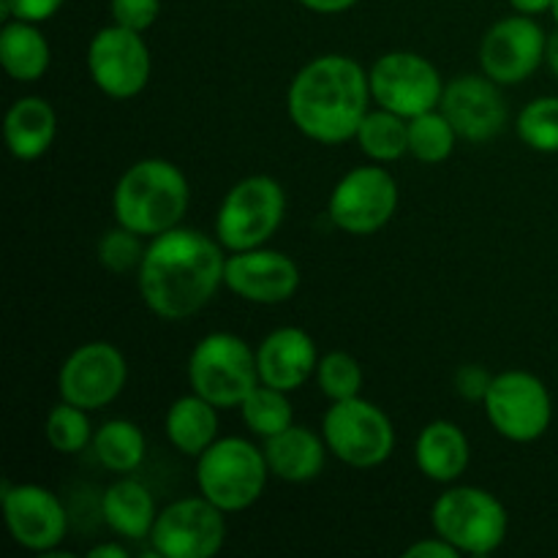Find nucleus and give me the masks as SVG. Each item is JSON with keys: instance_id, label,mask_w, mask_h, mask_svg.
I'll return each instance as SVG.
<instances>
[{"instance_id": "obj_6", "label": "nucleus", "mask_w": 558, "mask_h": 558, "mask_svg": "<svg viewBox=\"0 0 558 558\" xmlns=\"http://www.w3.org/2000/svg\"><path fill=\"white\" fill-rule=\"evenodd\" d=\"M430 523L439 537L461 550V556H490L505 545L510 515L490 490L458 485L436 499Z\"/></svg>"}, {"instance_id": "obj_42", "label": "nucleus", "mask_w": 558, "mask_h": 558, "mask_svg": "<svg viewBox=\"0 0 558 558\" xmlns=\"http://www.w3.org/2000/svg\"><path fill=\"white\" fill-rule=\"evenodd\" d=\"M550 14H554V20H556V25H558V0L554 3V9H550Z\"/></svg>"}, {"instance_id": "obj_36", "label": "nucleus", "mask_w": 558, "mask_h": 558, "mask_svg": "<svg viewBox=\"0 0 558 558\" xmlns=\"http://www.w3.org/2000/svg\"><path fill=\"white\" fill-rule=\"evenodd\" d=\"M490 381H494V374H488L483 365L466 363L461 365L456 374V392L472 403L485 401V396H488L490 390Z\"/></svg>"}, {"instance_id": "obj_5", "label": "nucleus", "mask_w": 558, "mask_h": 558, "mask_svg": "<svg viewBox=\"0 0 558 558\" xmlns=\"http://www.w3.org/2000/svg\"><path fill=\"white\" fill-rule=\"evenodd\" d=\"M259 381L256 352L234 332H210L189 357L191 392L218 409H238Z\"/></svg>"}, {"instance_id": "obj_16", "label": "nucleus", "mask_w": 558, "mask_h": 558, "mask_svg": "<svg viewBox=\"0 0 558 558\" xmlns=\"http://www.w3.org/2000/svg\"><path fill=\"white\" fill-rule=\"evenodd\" d=\"M0 501H3L5 526L16 545L41 556L58 550L69 532V515L63 501L52 490L36 483H3Z\"/></svg>"}, {"instance_id": "obj_30", "label": "nucleus", "mask_w": 558, "mask_h": 558, "mask_svg": "<svg viewBox=\"0 0 558 558\" xmlns=\"http://www.w3.org/2000/svg\"><path fill=\"white\" fill-rule=\"evenodd\" d=\"M44 434H47V441L52 445V450L63 452V456H76L87 445H93L90 412L82 407H74L69 401H60L47 414Z\"/></svg>"}, {"instance_id": "obj_39", "label": "nucleus", "mask_w": 558, "mask_h": 558, "mask_svg": "<svg viewBox=\"0 0 558 558\" xmlns=\"http://www.w3.org/2000/svg\"><path fill=\"white\" fill-rule=\"evenodd\" d=\"M556 0H510L512 9L518 11V14H526V16H537V14H545V11L554 9Z\"/></svg>"}, {"instance_id": "obj_12", "label": "nucleus", "mask_w": 558, "mask_h": 558, "mask_svg": "<svg viewBox=\"0 0 558 558\" xmlns=\"http://www.w3.org/2000/svg\"><path fill=\"white\" fill-rule=\"evenodd\" d=\"M87 74L104 96L114 101L140 96L153 74V58L142 33L107 25L87 44Z\"/></svg>"}, {"instance_id": "obj_13", "label": "nucleus", "mask_w": 558, "mask_h": 558, "mask_svg": "<svg viewBox=\"0 0 558 558\" xmlns=\"http://www.w3.org/2000/svg\"><path fill=\"white\" fill-rule=\"evenodd\" d=\"M227 512L205 496L178 499L153 523V554L161 558H210L227 543Z\"/></svg>"}, {"instance_id": "obj_22", "label": "nucleus", "mask_w": 558, "mask_h": 558, "mask_svg": "<svg viewBox=\"0 0 558 558\" xmlns=\"http://www.w3.org/2000/svg\"><path fill=\"white\" fill-rule=\"evenodd\" d=\"M5 147L16 161H36L52 147L58 134V114L41 96L16 98L3 123Z\"/></svg>"}, {"instance_id": "obj_8", "label": "nucleus", "mask_w": 558, "mask_h": 558, "mask_svg": "<svg viewBox=\"0 0 558 558\" xmlns=\"http://www.w3.org/2000/svg\"><path fill=\"white\" fill-rule=\"evenodd\" d=\"M327 450L352 469H376L396 450V428L385 409L354 396L332 401L322 417Z\"/></svg>"}, {"instance_id": "obj_11", "label": "nucleus", "mask_w": 558, "mask_h": 558, "mask_svg": "<svg viewBox=\"0 0 558 558\" xmlns=\"http://www.w3.org/2000/svg\"><path fill=\"white\" fill-rule=\"evenodd\" d=\"M398 210V183L385 167H357L343 174L327 202V216L341 232L368 238Z\"/></svg>"}, {"instance_id": "obj_10", "label": "nucleus", "mask_w": 558, "mask_h": 558, "mask_svg": "<svg viewBox=\"0 0 558 558\" xmlns=\"http://www.w3.org/2000/svg\"><path fill=\"white\" fill-rule=\"evenodd\" d=\"M371 96L381 109L412 120L417 114L439 109L445 96V82L439 69L417 52H387L371 65Z\"/></svg>"}, {"instance_id": "obj_19", "label": "nucleus", "mask_w": 558, "mask_h": 558, "mask_svg": "<svg viewBox=\"0 0 558 558\" xmlns=\"http://www.w3.org/2000/svg\"><path fill=\"white\" fill-rule=\"evenodd\" d=\"M319 365L314 338L300 327H278L256 349V368L265 385L292 392L303 387Z\"/></svg>"}, {"instance_id": "obj_23", "label": "nucleus", "mask_w": 558, "mask_h": 558, "mask_svg": "<svg viewBox=\"0 0 558 558\" xmlns=\"http://www.w3.org/2000/svg\"><path fill=\"white\" fill-rule=\"evenodd\" d=\"M101 515L114 534L125 539L150 537L158 510L150 490L136 480H118L101 496Z\"/></svg>"}, {"instance_id": "obj_14", "label": "nucleus", "mask_w": 558, "mask_h": 558, "mask_svg": "<svg viewBox=\"0 0 558 558\" xmlns=\"http://www.w3.org/2000/svg\"><path fill=\"white\" fill-rule=\"evenodd\" d=\"M129 365L123 352L107 341L82 343L60 365L58 392L74 407L98 412L123 392Z\"/></svg>"}, {"instance_id": "obj_29", "label": "nucleus", "mask_w": 558, "mask_h": 558, "mask_svg": "<svg viewBox=\"0 0 558 558\" xmlns=\"http://www.w3.org/2000/svg\"><path fill=\"white\" fill-rule=\"evenodd\" d=\"M458 140L461 136L441 109H430L409 120V156L417 158L420 163L447 161Z\"/></svg>"}, {"instance_id": "obj_35", "label": "nucleus", "mask_w": 558, "mask_h": 558, "mask_svg": "<svg viewBox=\"0 0 558 558\" xmlns=\"http://www.w3.org/2000/svg\"><path fill=\"white\" fill-rule=\"evenodd\" d=\"M65 0H3L5 20H25V22H47L63 9Z\"/></svg>"}, {"instance_id": "obj_28", "label": "nucleus", "mask_w": 558, "mask_h": 558, "mask_svg": "<svg viewBox=\"0 0 558 558\" xmlns=\"http://www.w3.org/2000/svg\"><path fill=\"white\" fill-rule=\"evenodd\" d=\"M240 414H243L245 428L254 436H262V439H270V436L281 434L289 425H294L289 392L265 385V381H259L248 392V398L240 403Z\"/></svg>"}, {"instance_id": "obj_21", "label": "nucleus", "mask_w": 558, "mask_h": 558, "mask_svg": "<svg viewBox=\"0 0 558 558\" xmlns=\"http://www.w3.org/2000/svg\"><path fill=\"white\" fill-rule=\"evenodd\" d=\"M469 458H472V447H469L466 434L450 420H434L420 430L417 445H414V461L430 483L450 485L461 480L469 466Z\"/></svg>"}, {"instance_id": "obj_31", "label": "nucleus", "mask_w": 558, "mask_h": 558, "mask_svg": "<svg viewBox=\"0 0 558 558\" xmlns=\"http://www.w3.org/2000/svg\"><path fill=\"white\" fill-rule=\"evenodd\" d=\"M518 136L537 153H558V96L529 101L518 114Z\"/></svg>"}, {"instance_id": "obj_1", "label": "nucleus", "mask_w": 558, "mask_h": 558, "mask_svg": "<svg viewBox=\"0 0 558 558\" xmlns=\"http://www.w3.org/2000/svg\"><path fill=\"white\" fill-rule=\"evenodd\" d=\"M227 256L218 238L199 229L174 227L150 238L140 278L147 308L163 322H183L199 314L223 287Z\"/></svg>"}, {"instance_id": "obj_2", "label": "nucleus", "mask_w": 558, "mask_h": 558, "mask_svg": "<svg viewBox=\"0 0 558 558\" xmlns=\"http://www.w3.org/2000/svg\"><path fill=\"white\" fill-rule=\"evenodd\" d=\"M368 71L349 54H319L294 74L287 109L294 129L319 145L354 140L371 104Z\"/></svg>"}, {"instance_id": "obj_17", "label": "nucleus", "mask_w": 558, "mask_h": 558, "mask_svg": "<svg viewBox=\"0 0 558 558\" xmlns=\"http://www.w3.org/2000/svg\"><path fill=\"white\" fill-rule=\"evenodd\" d=\"M223 287L245 303L278 305L294 298L300 289V267L292 256L270 248L234 251L227 256Z\"/></svg>"}, {"instance_id": "obj_40", "label": "nucleus", "mask_w": 558, "mask_h": 558, "mask_svg": "<svg viewBox=\"0 0 558 558\" xmlns=\"http://www.w3.org/2000/svg\"><path fill=\"white\" fill-rule=\"evenodd\" d=\"M87 556L90 558H129V550L118 543H101V545H96V548L87 550Z\"/></svg>"}, {"instance_id": "obj_37", "label": "nucleus", "mask_w": 558, "mask_h": 558, "mask_svg": "<svg viewBox=\"0 0 558 558\" xmlns=\"http://www.w3.org/2000/svg\"><path fill=\"white\" fill-rule=\"evenodd\" d=\"M403 556L407 558H458L461 556V550L456 548L452 543H447L445 537H428V539H420V543L409 545L407 550H403Z\"/></svg>"}, {"instance_id": "obj_32", "label": "nucleus", "mask_w": 558, "mask_h": 558, "mask_svg": "<svg viewBox=\"0 0 558 558\" xmlns=\"http://www.w3.org/2000/svg\"><path fill=\"white\" fill-rule=\"evenodd\" d=\"M316 385L330 401H347L363 390V368L349 352H327L316 365Z\"/></svg>"}, {"instance_id": "obj_33", "label": "nucleus", "mask_w": 558, "mask_h": 558, "mask_svg": "<svg viewBox=\"0 0 558 558\" xmlns=\"http://www.w3.org/2000/svg\"><path fill=\"white\" fill-rule=\"evenodd\" d=\"M145 251L147 245H142V234L131 232L120 223L98 240V262L104 270L114 272V276H129V272L140 270Z\"/></svg>"}, {"instance_id": "obj_34", "label": "nucleus", "mask_w": 558, "mask_h": 558, "mask_svg": "<svg viewBox=\"0 0 558 558\" xmlns=\"http://www.w3.org/2000/svg\"><path fill=\"white\" fill-rule=\"evenodd\" d=\"M109 14L114 25L145 33L156 25L161 14V0H109Z\"/></svg>"}, {"instance_id": "obj_27", "label": "nucleus", "mask_w": 558, "mask_h": 558, "mask_svg": "<svg viewBox=\"0 0 558 558\" xmlns=\"http://www.w3.org/2000/svg\"><path fill=\"white\" fill-rule=\"evenodd\" d=\"M354 140L371 161H398L409 153V120L390 112V109H368Z\"/></svg>"}, {"instance_id": "obj_26", "label": "nucleus", "mask_w": 558, "mask_h": 558, "mask_svg": "<svg viewBox=\"0 0 558 558\" xmlns=\"http://www.w3.org/2000/svg\"><path fill=\"white\" fill-rule=\"evenodd\" d=\"M93 452L109 472L131 474L145 461L147 441L140 425L131 420H109L93 434Z\"/></svg>"}, {"instance_id": "obj_3", "label": "nucleus", "mask_w": 558, "mask_h": 558, "mask_svg": "<svg viewBox=\"0 0 558 558\" xmlns=\"http://www.w3.org/2000/svg\"><path fill=\"white\" fill-rule=\"evenodd\" d=\"M189 202V178L167 158H142L131 163L112 191L114 221L142 238H158L180 227Z\"/></svg>"}, {"instance_id": "obj_18", "label": "nucleus", "mask_w": 558, "mask_h": 558, "mask_svg": "<svg viewBox=\"0 0 558 558\" xmlns=\"http://www.w3.org/2000/svg\"><path fill=\"white\" fill-rule=\"evenodd\" d=\"M490 76L463 74L445 85L439 109L447 114L458 136L466 142H490L507 123V104Z\"/></svg>"}, {"instance_id": "obj_20", "label": "nucleus", "mask_w": 558, "mask_h": 558, "mask_svg": "<svg viewBox=\"0 0 558 558\" xmlns=\"http://www.w3.org/2000/svg\"><path fill=\"white\" fill-rule=\"evenodd\" d=\"M265 461L272 477L283 483H311L325 472L327 461V441L325 436H316L314 430L303 425H289L281 434L265 439Z\"/></svg>"}, {"instance_id": "obj_41", "label": "nucleus", "mask_w": 558, "mask_h": 558, "mask_svg": "<svg viewBox=\"0 0 558 558\" xmlns=\"http://www.w3.org/2000/svg\"><path fill=\"white\" fill-rule=\"evenodd\" d=\"M545 63H548L550 74L558 76V31L548 36V47H545Z\"/></svg>"}, {"instance_id": "obj_7", "label": "nucleus", "mask_w": 558, "mask_h": 558, "mask_svg": "<svg viewBox=\"0 0 558 558\" xmlns=\"http://www.w3.org/2000/svg\"><path fill=\"white\" fill-rule=\"evenodd\" d=\"M287 216V194L276 178L251 174L234 183L216 213V238L227 251L262 248Z\"/></svg>"}, {"instance_id": "obj_9", "label": "nucleus", "mask_w": 558, "mask_h": 558, "mask_svg": "<svg viewBox=\"0 0 558 558\" xmlns=\"http://www.w3.org/2000/svg\"><path fill=\"white\" fill-rule=\"evenodd\" d=\"M488 423L505 439L529 445L548 434L554 420V401L539 376L529 371L496 374L483 401Z\"/></svg>"}, {"instance_id": "obj_25", "label": "nucleus", "mask_w": 558, "mask_h": 558, "mask_svg": "<svg viewBox=\"0 0 558 558\" xmlns=\"http://www.w3.org/2000/svg\"><path fill=\"white\" fill-rule=\"evenodd\" d=\"M49 41L36 22L9 20L0 31V63L16 82H38L49 69Z\"/></svg>"}, {"instance_id": "obj_38", "label": "nucleus", "mask_w": 558, "mask_h": 558, "mask_svg": "<svg viewBox=\"0 0 558 558\" xmlns=\"http://www.w3.org/2000/svg\"><path fill=\"white\" fill-rule=\"evenodd\" d=\"M357 3L360 0H300V5H305L314 14H341Z\"/></svg>"}, {"instance_id": "obj_4", "label": "nucleus", "mask_w": 558, "mask_h": 558, "mask_svg": "<svg viewBox=\"0 0 558 558\" xmlns=\"http://www.w3.org/2000/svg\"><path fill=\"white\" fill-rule=\"evenodd\" d=\"M267 469L265 452L248 439L223 436L196 458V485L205 499L223 512H243L265 494Z\"/></svg>"}, {"instance_id": "obj_15", "label": "nucleus", "mask_w": 558, "mask_h": 558, "mask_svg": "<svg viewBox=\"0 0 558 558\" xmlns=\"http://www.w3.org/2000/svg\"><path fill=\"white\" fill-rule=\"evenodd\" d=\"M545 47L548 36L534 16L515 11L488 27L480 44V65L496 85H521L545 63Z\"/></svg>"}, {"instance_id": "obj_24", "label": "nucleus", "mask_w": 558, "mask_h": 558, "mask_svg": "<svg viewBox=\"0 0 558 558\" xmlns=\"http://www.w3.org/2000/svg\"><path fill=\"white\" fill-rule=\"evenodd\" d=\"M163 430L174 450L189 458H199L218 439V407L196 392L178 398L167 409Z\"/></svg>"}]
</instances>
